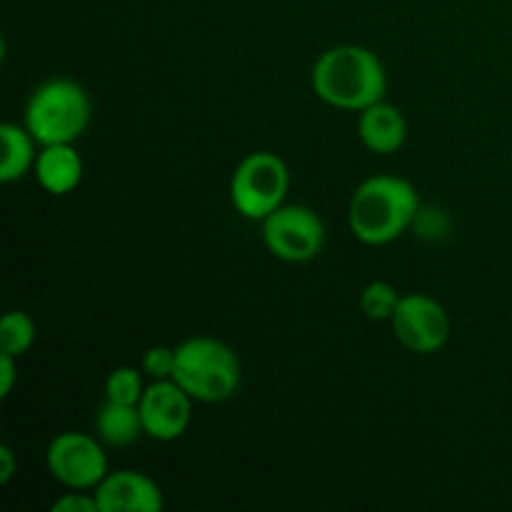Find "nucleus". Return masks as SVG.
<instances>
[{"mask_svg": "<svg viewBox=\"0 0 512 512\" xmlns=\"http://www.w3.org/2000/svg\"><path fill=\"white\" fill-rule=\"evenodd\" d=\"M173 380L195 403H223L240 388V360L218 338H190L175 348Z\"/></svg>", "mask_w": 512, "mask_h": 512, "instance_id": "nucleus-3", "label": "nucleus"}, {"mask_svg": "<svg viewBox=\"0 0 512 512\" xmlns=\"http://www.w3.org/2000/svg\"><path fill=\"white\" fill-rule=\"evenodd\" d=\"M313 93L340 110H365L385 98L388 73L378 55L363 45H335L323 50L310 70Z\"/></svg>", "mask_w": 512, "mask_h": 512, "instance_id": "nucleus-1", "label": "nucleus"}, {"mask_svg": "<svg viewBox=\"0 0 512 512\" xmlns=\"http://www.w3.org/2000/svg\"><path fill=\"white\" fill-rule=\"evenodd\" d=\"M93 105L80 83L50 78L40 83L25 105L23 125L38 145L75 143L88 130Z\"/></svg>", "mask_w": 512, "mask_h": 512, "instance_id": "nucleus-4", "label": "nucleus"}, {"mask_svg": "<svg viewBox=\"0 0 512 512\" xmlns=\"http://www.w3.org/2000/svg\"><path fill=\"white\" fill-rule=\"evenodd\" d=\"M263 223V243L285 263H308L325 245V225L308 205L283 203Z\"/></svg>", "mask_w": 512, "mask_h": 512, "instance_id": "nucleus-7", "label": "nucleus"}, {"mask_svg": "<svg viewBox=\"0 0 512 512\" xmlns=\"http://www.w3.org/2000/svg\"><path fill=\"white\" fill-rule=\"evenodd\" d=\"M35 343V323L25 310H8L0 318V348L3 353L20 355L28 353Z\"/></svg>", "mask_w": 512, "mask_h": 512, "instance_id": "nucleus-15", "label": "nucleus"}, {"mask_svg": "<svg viewBox=\"0 0 512 512\" xmlns=\"http://www.w3.org/2000/svg\"><path fill=\"white\" fill-rule=\"evenodd\" d=\"M400 298L403 295L398 293V288L393 283H388V280H373L360 293V310L365 313V318L375 320V323H390Z\"/></svg>", "mask_w": 512, "mask_h": 512, "instance_id": "nucleus-16", "label": "nucleus"}, {"mask_svg": "<svg viewBox=\"0 0 512 512\" xmlns=\"http://www.w3.org/2000/svg\"><path fill=\"white\" fill-rule=\"evenodd\" d=\"M193 403L195 400L173 378L153 380L140 400L145 435L158 443L178 440L188 430L190 418H193Z\"/></svg>", "mask_w": 512, "mask_h": 512, "instance_id": "nucleus-9", "label": "nucleus"}, {"mask_svg": "<svg viewBox=\"0 0 512 512\" xmlns=\"http://www.w3.org/2000/svg\"><path fill=\"white\" fill-rule=\"evenodd\" d=\"M418 215V190L400 175H373L363 180L348 205L350 233L373 248L398 240Z\"/></svg>", "mask_w": 512, "mask_h": 512, "instance_id": "nucleus-2", "label": "nucleus"}, {"mask_svg": "<svg viewBox=\"0 0 512 512\" xmlns=\"http://www.w3.org/2000/svg\"><path fill=\"white\" fill-rule=\"evenodd\" d=\"M0 145H3V158H0V180L3 183H18L38 160V140L30 135L25 125L3 123L0 125Z\"/></svg>", "mask_w": 512, "mask_h": 512, "instance_id": "nucleus-14", "label": "nucleus"}, {"mask_svg": "<svg viewBox=\"0 0 512 512\" xmlns=\"http://www.w3.org/2000/svg\"><path fill=\"white\" fill-rule=\"evenodd\" d=\"M33 173L45 193L68 195L83 180V158L75 150V143L40 145Z\"/></svg>", "mask_w": 512, "mask_h": 512, "instance_id": "nucleus-12", "label": "nucleus"}, {"mask_svg": "<svg viewBox=\"0 0 512 512\" xmlns=\"http://www.w3.org/2000/svg\"><path fill=\"white\" fill-rule=\"evenodd\" d=\"M45 465L55 483L68 490H95L110 473L103 443L98 435L65 430L48 443Z\"/></svg>", "mask_w": 512, "mask_h": 512, "instance_id": "nucleus-6", "label": "nucleus"}, {"mask_svg": "<svg viewBox=\"0 0 512 512\" xmlns=\"http://www.w3.org/2000/svg\"><path fill=\"white\" fill-rule=\"evenodd\" d=\"M143 373L150 380H170L175 373V348L153 345L143 355Z\"/></svg>", "mask_w": 512, "mask_h": 512, "instance_id": "nucleus-18", "label": "nucleus"}, {"mask_svg": "<svg viewBox=\"0 0 512 512\" xmlns=\"http://www.w3.org/2000/svg\"><path fill=\"white\" fill-rule=\"evenodd\" d=\"M15 453L8 445H0V483L8 485L15 475Z\"/></svg>", "mask_w": 512, "mask_h": 512, "instance_id": "nucleus-21", "label": "nucleus"}, {"mask_svg": "<svg viewBox=\"0 0 512 512\" xmlns=\"http://www.w3.org/2000/svg\"><path fill=\"white\" fill-rule=\"evenodd\" d=\"M53 512H98L93 490H68L53 503Z\"/></svg>", "mask_w": 512, "mask_h": 512, "instance_id": "nucleus-19", "label": "nucleus"}, {"mask_svg": "<svg viewBox=\"0 0 512 512\" xmlns=\"http://www.w3.org/2000/svg\"><path fill=\"white\" fill-rule=\"evenodd\" d=\"M290 190V170L280 155L270 150L245 155L230 178V203L243 218L265 220L285 203Z\"/></svg>", "mask_w": 512, "mask_h": 512, "instance_id": "nucleus-5", "label": "nucleus"}, {"mask_svg": "<svg viewBox=\"0 0 512 512\" xmlns=\"http://www.w3.org/2000/svg\"><path fill=\"white\" fill-rule=\"evenodd\" d=\"M145 373H140L133 365H120L105 380V400L123 405H140L145 393Z\"/></svg>", "mask_w": 512, "mask_h": 512, "instance_id": "nucleus-17", "label": "nucleus"}, {"mask_svg": "<svg viewBox=\"0 0 512 512\" xmlns=\"http://www.w3.org/2000/svg\"><path fill=\"white\" fill-rule=\"evenodd\" d=\"M15 355L3 353L0 355V398H8L13 393V385L18 380V370H15Z\"/></svg>", "mask_w": 512, "mask_h": 512, "instance_id": "nucleus-20", "label": "nucleus"}, {"mask_svg": "<svg viewBox=\"0 0 512 512\" xmlns=\"http://www.w3.org/2000/svg\"><path fill=\"white\" fill-rule=\"evenodd\" d=\"M93 428L100 443L110 445V448H125V445H133L140 435H145L140 405L110 403V400H105L98 408Z\"/></svg>", "mask_w": 512, "mask_h": 512, "instance_id": "nucleus-13", "label": "nucleus"}, {"mask_svg": "<svg viewBox=\"0 0 512 512\" xmlns=\"http://www.w3.org/2000/svg\"><path fill=\"white\" fill-rule=\"evenodd\" d=\"M98 512H158L163 510V490L138 470L108 473L93 490Z\"/></svg>", "mask_w": 512, "mask_h": 512, "instance_id": "nucleus-10", "label": "nucleus"}, {"mask_svg": "<svg viewBox=\"0 0 512 512\" xmlns=\"http://www.w3.org/2000/svg\"><path fill=\"white\" fill-rule=\"evenodd\" d=\"M358 135L360 143L378 155H393L408 140V120H405L403 110L395 108L388 100H378V103L368 105L360 110L358 118Z\"/></svg>", "mask_w": 512, "mask_h": 512, "instance_id": "nucleus-11", "label": "nucleus"}, {"mask_svg": "<svg viewBox=\"0 0 512 512\" xmlns=\"http://www.w3.org/2000/svg\"><path fill=\"white\" fill-rule=\"evenodd\" d=\"M390 328L405 350L415 355H433L448 343L450 315L440 300L425 293H408L400 298Z\"/></svg>", "mask_w": 512, "mask_h": 512, "instance_id": "nucleus-8", "label": "nucleus"}]
</instances>
